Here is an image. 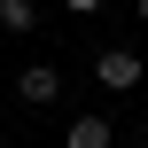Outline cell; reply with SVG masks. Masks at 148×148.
Segmentation results:
<instances>
[{"label":"cell","mask_w":148,"mask_h":148,"mask_svg":"<svg viewBox=\"0 0 148 148\" xmlns=\"http://www.w3.org/2000/svg\"><path fill=\"white\" fill-rule=\"evenodd\" d=\"M140 55H133V47H101V55H94V78H101V94H133V86H140Z\"/></svg>","instance_id":"6da1fadb"},{"label":"cell","mask_w":148,"mask_h":148,"mask_svg":"<svg viewBox=\"0 0 148 148\" xmlns=\"http://www.w3.org/2000/svg\"><path fill=\"white\" fill-rule=\"evenodd\" d=\"M16 101H31V109L62 101V70H55V62H23V78H16Z\"/></svg>","instance_id":"7a4b0ae2"},{"label":"cell","mask_w":148,"mask_h":148,"mask_svg":"<svg viewBox=\"0 0 148 148\" xmlns=\"http://www.w3.org/2000/svg\"><path fill=\"white\" fill-rule=\"evenodd\" d=\"M117 133H109V117L101 109H86V117H70V133H62V148H109Z\"/></svg>","instance_id":"3957f363"},{"label":"cell","mask_w":148,"mask_h":148,"mask_svg":"<svg viewBox=\"0 0 148 148\" xmlns=\"http://www.w3.org/2000/svg\"><path fill=\"white\" fill-rule=\"evenodd\" d=\"M0 31H39V0H0Z\"/></svg>","instance_id":"277c9868"},{"label":"cell","mask_w":148,"mask_h":148,"mask_svg":"<svg viewBox=\"0 0 148 148\" xmlns=\"http://www.w3.org/2000/svg\"><path fill=\"white\" fill-rule=\"evenodd\" d=\"M62 8H70V16H94V8H101V0H62Z\"/></svg>","instance_id":"5b68a950"},{"label":"cell","mask_w":148,"mask_h":148,"mask_svg":"<svg viewBox=\"0 0 148 148\" xmlns=\"http://www.w3.org/2000/svg\"><path fill=\"white\" fill-rule=\"evenodd\" d=\"M133 16H140V23H148V0H133Z\"/></svg>","instance_id":"8992f818"},{"label":"cell","mask_w":148,"mask_h":148,"mask_svg":"<svg viewBox=\"0 0 148 148\" xmlns=\"http://www.w3.org/2000/svg\"><path fill=\"white\" fill-rule=\"evenodd\" d=\"M140 140H148V125H140Z\"/></svg>","instance_id":"52a82bcc"}]
</instances>
